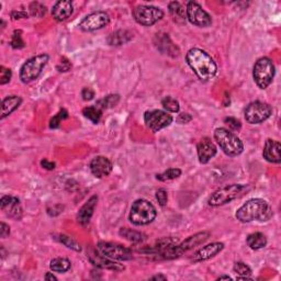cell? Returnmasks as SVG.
<instances>
[{
  "instance_id": "7bdbcfd3",
  "label": "cell",
  "mask_w": 281,
  "mask_h": 281,
  "mask_svg": "<svg viewBox=\"0 0 281 281\" xmlns=\"http://www.w3.org/2000/svg\"><path fill=\"white\" fill-rule=\"evenodd\" d=\"M81 97L82 99L85 101H89V100H93L94 97H95V91L91 89V88H84L81 91Z\"/></svg>"
},
{
  "instance_id": "277c9868",
  "label": "cell",
  "mask_w": 281,
  "mask_h": 281,
  "mask_svg": "<svg viewBox=\"0 0 281 281\" xmlns=\"http://www.w3.org/2000/svg\"><path fill=\"white\" fill-rule=\"evenodd\" d=\"M157 215V211L151 203L145 199H139L133 202L131 207L129 220L134 225L142 226L152 223Z\"/></svg>"
},
{
  "instance_id": "d590c367",
  "label": "cell",
  "mask_w": 281,
  "mask_h": 281,
  "mask_svg": "<svg viewBox=\"0 0 281 281\" xmlns=\"http://www.w3.org/2000/svg\"><path fill=\"white\" fill-rule=\"evenodd\" d=\"M233 270L234 273H236L239 276H243V277H250V275L253 274L249 266L244 264L243 261H237V263H235Z\"/></svg>"
},
{
  "instance_id": "8992f818",
  "label": "cell",
  "mask_w": 281,
  "mask_h": 281,
  "mask_svg": "<svg viewBox=\"0 0 281 281\" xmlns=\"http://www.w3.org/2000/svg\"><path fill=\"white\" fill-rule=\"evenodd\" d=\"M276 74V69L273 61L268 57H261L255 63L253 77L260 89H266L273 82Z\"/></svg>"
},
{
  "instance_id": "52a82bcc",
  "label": "cell",
  "mask_w": 281,
  "mask_h": 281,
  "mask_svg": "<svg viewBox=\"0 0 281 281\" xmlns=\"http://www.w3.org/2000/svg\"><path fill=\"white\" fill-rule=\"evenodd\" d=\"M246 186L241 185V183H233V185H227L212 193V196L209 198V206L211 207H220L224 206L226 203L235 200L242 192L245 190Z\"/></svg>"
},
{
  "instance_id": "f907efd6",
  "label": "cell",
  "mask_w": 281,
  "mask_h": 281,
  "mask_svg": "<svg viewBox=\"0 0 281 281\" xmlns=\"http://www.w3.org/2000/svg\"><path fill=\"white\" fill-rule=\"evenodd\" d=\"M222 279H226V280H231L232 278L230 277V276H220L219 278H217V280H222Z\"/></svg>"
},
{
  "instance_id": "ffe728a7",
  "label": "cell",
  "mask_w": 281,
  "mask_h": 281,
  "mask_svg": "<svg viewBox=\"0 0 281 281\" xmlns=\"http://www.w3.org/2000/svg\"><path fill=\"white\" fill-rule=\"evenodd\" d=\"M97 203H98V197L93 196L80 208L78 213H77V222L80 225H87L90 222L91 217L94 215Z\"/></svg>"
},
{
  "instance_id": "e575fe53",
  "label": "cell",
  "mask_w": 281,
  "mask_h": 281,
  "mask_svg": "<svg viewBox=\"0 0 281 281\" xmlns=\"http://www.w3.org/2000/svg\"><path fill=\"white\" fill-rule=\"evenodd\" d=\"M57 239H59V241L61 242V243L63 245H65L67 248H70V249L76 250V251H80L81 250L80 245L77 243V242L70 236L61 234V235H59V237H57Z\"/></svg>"
},
{
  "instance_id": "4316f807",
  "label": "cell",
  "mask_w": 281,
  "mask_h": 281,
  "mask_svg": "<svg viewBox=\"0 0 281 281\" xmlns=\"http://www.w3.org/2000/svg\"><path fill=\"white\" fill-rule=\"evenodd\" d=\"M119 234L122 237H124L125 240H128L129 242H131V243H134V244H140L146 240V235H145L144 233H140V232L131 230V229H121Z\"/></svg>"
},
{
  "instance_id": "bcb514c9",
  "label": "cell",
  "mask_w": 281,
  "mask_h": 281,
  "mask_svg": "<svg viewBox=\"0 0 281 281\" xmlns=\"http://www.w3.org/2000/svg\"><path fill=\"white\" fill-rule=\"evenodd\" d=\"M191 120H192V117H191V114H189V113H181V114H179V117L177 118L178 122L181 124L189 123Z\"/></svg>"
},
{
  "instance_id": "ac0fdd59",
  "label": "cell",
  "mask_w": 281,
  "mask_h": 281,
  "mask_svg": "<svg viewBox=\"0 0 281 281\" xmlns=\"http://www.w3.org/2000/svg\"><path fill=\"white\" fill-rule=\"evenodd\" d=\"M197 153L201 164H208L217 153L216 146L209 138L202 139L197 145Z\"/></svg>"
},
{
  "instance_id": "3957f363",
  "label": "cell",
  "mask_w": 281,
  "mask_h": 281,
  "mask_svg": "<svg viewBox=\"0 0 281 281\" xmlns=\"http://www.w3.org/2000/svg\"><path fill=\"white\" fill-rule=\"evenodd\" d=\"M214 139L221 149L230 157H236L243 153L244 144L236 134L225 128H217L214 131Z\"/></svg>"
},
{
  "instance_id": "b9f144b4",
  "label": "cell",
  "mask_w": 281,
  "mask_h": 281,
  "mask_svg": "<svg viewBox=\"0 0 281 281\" xmlns=\"http://www.w3.org/2000/svg\"><path fill=\"white\" fill-rule=\"evenodd\" d=\"M70 67H71V64H70V62L69 60H66V59H63L61 61V63L59 65H57V70L61 71V72H66V71H69L70 70Z\"/></svg>"
},
{
  "instance_id": "60d3db41",
  "label": "cell",
  "mask_w": 281,
  "mask_h": 281,
  "mask_svg": "<svg viewBox=\"0 0 281 281\" xmlns=\"http://www.w3.org/2000/svg\"><path fill=\"white\" fill-rule=\"evenodd\" d=\"M224 122H225L227 125H229L230 129L234 130V131H240L241 128H242L241 121L235 119V118H232V117L225 118V119H224Z\"/></svg>"
},
{
  "instance_id": "836d02e7",
  "label": "cell",
  "mask_w": 281,
  "mask_h": 281,
  "mask_svg": "<svg viewBox=\"0 0 281 281\" xmlns=\"http://www.w3.org/2000/svg\"><path fill=\"white\" fill-rule=\"evenodd\" d=\"M29 10H30V14L32 17L36 18H42L43 16H45L46 13V7L44 4L37 1H33L30 3V7H29Z\"/></svg>"
},
{
  "instance_id": "5b68a950",
  "label": "cell",
  "mask_w": 281,
  "mask_h": 281,
  "mask_svg": "<svg viewBox=\"0 0 281 281\" xmlns=\"http://www.w3.org/2000/svg\"><path fill=\"white\" fill-rule=\"evenodd\" d=\"M48 60H50V56L44 53V54L33 56L24 63L20 70V74H19L23 84H29V82L37 79V77L41 75L48 63Z\"/></svg>"
},
{
  "instance_id": "9a60e30c",
  "label": "cell",
  "mask_w": 281,
  "mask_h": 281,
  "mask_svg": "<svg viewBox=\"0 0 281 281\" xmlns=\"http://www.w3.org/2000/svg\"><path fill=\"white\" fill-rule=\"evenodd\" d=\"M0 208L3 211L4 214L13 220H21L23 210L21 207L20 200L16 197L11 196H3L0 200Z\"/></svg>"
},
{
  "instance_id": "44dd1931",
  "label": "cell",
  "mask_w": 281,
  "mask_h": 281,
  "mask_svg": "<svg viewBox=\"0 0 281 281\" xmlns=\"http://www.w3.org/2000/svg\"><path fill=\"white\" fill-rule=\"evenodd\" d=\"M74 11V7L70 1H57L52 9V16L56 21L62 22L69 19Z\"/></svg>"
},
{
  "instance_id": "83f0119b",
  "label": "cell",
  "mask_w": 281,
  "mask_h": 281,
  "mask_svg": "<svg viewBox=\"0 0 281 281\" xmlns=\"http://www.w3.org/2000/svg\"><path fill=\"white\" fill-rule=\"evenodd\" d=\"M164 36H158L157 35V38H158V43H157V47L161 50L163 53L166 52V47H167V54L169 55H173V56H178L179 54V51H178V48L177 46H175L172 43V41L169 40V37L166 35H163Z\"/></svg>"
},
{
  "instance_id": "f35d334b",
  "label": "cell",
  "mask_w": 281,
  "mask_h": 281,
  "mask_svg": "<svg viewBox=\"0 0 281 281\" xmlns=\"http://www.w3.org/2000/svg\"><path fill=\"white\" fill-rule=\"evenodd\" d=\"M12 71L10 69H6L4 66L0 67V84L6 85L11 80Z\"/></svg>"
},
{
  "instance_id": "681fc988",
  "label": "cell",
  "mask_w": 281,
  "mask_h": 281,
  "mask_svg": "<svg viewBox=\"0 0 281 281\" xmlns=\"http://www.w3.org/2000/svg\"><path fill=\"white\" fill-rule=\"evenodd\" d=\"M45 279H46V280H52V281H53V280H55V281L57 280V278L55 277V276L52 275L51 273H47V274L45 275Z\"/></svg>"
},
{
  "instance_id": "d6a6232c",
  "label": "cell",
  "mask_w": 281,
  "mask_h": 281,
  "mask_svg": "<svg viewBox=\"0 0 281 281\" xmlns=\"http://www.w3.org/2000/svg\"><path fill=\"white\" fill-rule=\"evenodd\" d=\"M162 105L164 106L165 110L173 113H177L179 112V110H180V105H179L178 100L173 98V97H165L162 100Z\"/></svg>"
},
{
  "instance_id": "f1b7e54d",
  "label": "cell",
  "mask_w": 281,
  "mask_h": 281,
  "mask_svg": "<svg viewBox=\"0 0 281 281\" xmlns=\"http://www.w3.org/2000/svg\"><path fill=\"white\" fill-rule=\"evenodd\" d=\"M71 263L70 259L64 258V257H57L51 260L50 263V268L54 271V273H60L64 274L66 271H69L70 269Z\"/></svg>"
},
{
  "instance_id": "1f68e13d",
  "label": "cell",
  "mask_w": 281,
  "mask_h": 281,
  "mask_svg": "<svg viewBox=\"0 0 281 281\" xmlns=\"http://www.w3.org/2000/svg\"><path fill=\"white\" fill-rule=\"evenodd\" d=\"M181 176V171L179 168H169L162 174H158L156 179L159 181H169Z\"/></svg>"
},
{
  "instance_id": "ba28073f",
  "label": "cell",
  "mask_w": 281,
  "mask_h": 281,
  "mask_svg": "<svg viewBox=\"0 0 281 281\" xmlns=\"http://www.w3.org/2000/svg\"><path fill=\"white\" fill-rule=\"evenodd\" d=\"M273 114L271 105L263 101H254L246 106L244 111L245 120L250 124H260Z\"/></svg>"
},
{
  "instance_id": "cb8c5ba5",
  "label": "cell",
  "mask_w": 281,
  "mask_h": 281,
  "mask_svg": "<svg viewBox=\"0 0 281 281\" xmlns=\"http://www.w3.org/2000/svg\"><path fill=\"white\" fill-rule=\"evenodd\" d=\"M133 35L128 30H118L111 35L106 38V42H108L109 45L112 46H120L123 45L125 43L130 42L132 40Z\"/></svg>"
},
{
  "instance_id": "8d00e7d4",
  "label": "cell",
  "mask_w": 281,
  "mask_h": 281,
  "mask_svg": "<svg viewBox=\"0 0 281 281\" xmlns=\"http://www.w3.org/2000/svg\"><path fill=\"white\" fill-rule=\"evenodd\" d=\"M69 118V112L65 109L60 110V112L52 118L50 121V128L51 129H57L60 127V124L63 120H65Z\"/></svg>"
},
{
  "instance_id": "c3c4849f",
  "label": "cell",
  "mask_w": 281,
  "mask_h": 281,
  "mask_svg": "<svg viewBox=\"0 0 281 281\" xmlns=\"http://www.w3.org/2000/svg\"><path fill=\"white\" fill-rule=\"evenodd\" d=\"M149 280H167V277L166 276H164V275H156V276H153L152 278H149Z\"/></svg>"
},
{
  "instance_id": "f6af8a7d",
  "label": "cell",
  "mask_w": 281,
  "mask_h": 281,
  "mask_svg": "<svg viewBox=\"0 0 281 281\" xmlns=\"http://www.w3.org/2000/svg\"><path fill=\"white\" fill-rule=\"evenodd\" d=\"M11 18L13 20H19V19H28L29 14L26 11H18V10H13L10 13Z\"/></svg>"
},
{
  "instance_id": "9c48e42d",
  "label": "cell",
  "mask_w": 281,
  "mask_h": 281,
  "mask_svg": "<svg viewBox=\"0 0 281 281\" xmlns=\"http://www.w3.org/2000/svg\"><path fill=\"white\" fill-rule=\"evenodd\" d=\"M133 17L140 26L151 27L153 24L162 20L164 11L161 8L155 6H147V4H140L133 11Z\"/></svg>"
},
{
  "instance_id": "4dcf8cb0",
  "label": "cell",
  "mask_w": 281,
  "mask_h": 281,
  "mask_svg": "<svg viewBox=\"0 0 281 281\" xmlns=\"http://www.w3.org/2000/svg\"><path fill=\"white\" fill-rule=\"evenodd\" d=\"M120 101L119 95H109L105 97V98L100 99L97 103V106H99L100 109H110L117 105Z\"/></svg>"
},
{
  "instance_id": "5bb4252c",
  "label": "cell",
  "mask_w": 281,
  "mask_h": 281,
  "mask_svg": "<svg viewBox=\"0 0 281 281\" xmlns=\"http://www.w3.org/2000/svg\"><path fill=\"white\" fill-rule=\"evenodd\" d=\"M87 257H88L91 264L101 269H108L113 271H122L125 269L124 265L115 263L113 259L106 257L104 254H101L99 250L96 251L95 249L90 248L88 253H87Z\"/></svg>"
},
{
  "instance_id": "ab89813d",
  "label": "cell",
  "mask_w": 281,
  "mask_h": 281,
  "mask_svg": "<svg viewBox=\"0 0 281 281\" xmlns=\"http://www.w3.org/2000/svg\"><path fill=\"white\" fill-rule=\"evenodd\" d=\"M156 200L158 201V205L161 207H165L167 205V201H168V193L167 190L164 188L158 189L156 191Z\"/></svg>"
},
{
  "instance_id": "74e56055",
  "label": "cell",
  "mask_w": 281,
  "mask_h": 281,
  "mask_svg": "<svg viewBox=\"0 0 281 281\" xmlns=\"http://www.w3.org/2000/svg\"><path fill=\"white\" fill-rule=\"evenodd\" d=\"M10 45L13 48L24 47V42L22 41V32L20 30H14L13 31L11 41H10Z\"/></svg>"
},
{
  "instance_id": "7c38bea8",
  "label": "cell",
  "mask_w": 281,
  "mask_h": 281,
  "mask_svg": "<svg viewBox=\"0 0 281 281\" xmlns=\"http://www.w3.org/2000/svg\"><path fill=\"white\" fill-rule=\"evenodd\" d=\"M101 254L113 260H130L132 259V250L120 244L109 243V242H99L97 245Z\"/></svg>"
},
{
  "instance_id": "e0dca14e",
  "label": "cell",
  "mask_w": 281,
  "mask_h": 281,
  "mask_svg": "<svg viewBox=\"0 0 281 281\" xmlns=\"http://www.w3.org/2000/svg\"><path fill=\"white\" fill-rule=\"evenodd\" d=\"M224 249V244L220 243V242H215V243H211L205 247H202L199 250H197L195 255L192 256L191 260L193 263H201V261H206L208 259H211L215 257L217 254Z\"/></svg>"
},
{
  "instance_id": "8fae6325",
  "label": "cell",
  "mask_w": 281,
  "mask_h": 281,
  "mask_svg": "<svg viewBox=\"0 0 281 281\" xmlns=\"http://www.w3.org/2000/svg\"><path fill=\"white\" fill-rule=\"evenodd\" d=\"M187 19L193 26L200 28H208L212 24V18L199 3L196 1H189L186 6Z\"/></svg>"
},
{
  "instance_id": "ee69618b",
  "label": "cell",
  "mask_w": 281,
  "mask_h": 281,
  "mask_svg": "<svg viewBox=\"0 0 281 281\" xmlns=\"http://www.w3.org/2000/svg\"><path fill=\"white\" fill-rule=\"evenodd\" d=\"M10 234V227L7 225L4 222L0 223V236L1 239H6V237Z\"/></svg>"
},
{
  "instance_id": "2e32d148",
  "label": "cell",
  "mask_w": 281,
  "mask_h": 281,
  "mask_svg": "<svg viewBox=\"0 0 281 281\" xmlns=\"http://www.w3.org/2000/svg\"><path fill=\"white\" fill-rule=\"evenodd\" d=\"M90 172L97 178H104L109 176L112 172L113 165L109 158L105 156H97L91 159L89 164Z\"/></svg>"
},
{
  "instance_id": "7402d4cb",
  "label": "cell",
  "mask_w": 281,
  "mask_h": 281,
  "mask_svg": "<svg viewBox=\"0 0 281 281\" xmlns=\"http://www.w3.org/2000/svg\"><path fill=\"white\" fill-rule=\"evenodd\" d=\"M209 237H210V232H206V231L200 232V233H197L192 236H189L188 239L183 241L181 244H178L179 248L181 249L182 253H185V251L190 250L192 248H195L196 246L205 243V242L209 239Z\"/></svg>"
},
{
  "instance_id": "d6986e66",
  "label": "cell",
  "mask_w": 281,
  "mask_h": 281,
  "mask_svg": "<svg viewBox=\"0 0 281 281\" xmlns=\"http://www.w3.org/2000/svg\"><path fill=\"white\" fill-rule=\"evenodd\" d=\"M263 156L266 161L274 164H280L281 163V145L276 140L268 139L266 140Z\"/></svg>"
},
{
  "instance_id": "7a4b0ae2",
  "label": "cell",
  "mask_w": 281,
  "mask_h": 281,
  "mask_svg": "<svg viewBox=\"0 0 281 281\" xmlns=\"http://www.w3.org/2000/svg\"><path fill=\"white\" fill-rule=\"evenodd\" d=\"M235 216L242 223L253 221L266 222L273 217V208L266 200L256 198V199H250L244 203L236 211Z\"/></svg>"
},
{
  "instance_id": "f546056e",
  "label": "cell",
  "mask_w": 281,
  "mask_h": 281,
  "mask_svg": "<svg viewBox=\"0 0 281 281\" xmlns=\"http://www.w3.org/2000/svg\"><path fill=\"white\" fill-rule=\"evenodd\" d=\"M82 114H84V117L86 119H88L93 123L97 124L99 123L101 117H103V110H101L99 106L90 105V106H86V108L82 110Z\"/></svg>"
},
{
  "instance_id": "603a6c76",
  "label": "cell",
  "mask_w": 281,
  "mask_h": 281,
  "mask_svg": "<svg viewBox=\"0 0 281 281\" xmlns=\"http://www.w3.org/2000/svg\"><path fill=\"white\" fill-rule=\"evenodd\" d=\"M22 104V98L19 96H8L2 100L1 115L0 119L3 120L9 117L13 111H16Z\"/></svg>"
},
{
  "instance_id": "4fadbf2b",
  "label": "cell",
  "mask_w": 281,
  "mask_h": 281,
  "mask_svg": "<svg viewBox=\"0 0 281 281\" xmlns=\"http://www.w3.org/2000/svg\"><path fill=\"white\" fill-rule=\"evenodd\" d=\"M110 23L109 14L105 11H96L85 17L79 23V28L84 32L100 30Z\"/></svg>"
},
{
  "instance_id": "7dc6e473",
  "label": "cell",
  "mask_w": 281,
  "mask_h": 281,
  "mask_svg": "<svg viewBox=\"0 0 281 281\" xmlns=\"http://www.w3.org/2000/svg\"><path fill=\"white\" fill-rule=\"evenodd\" d=\"M41 166L43 168L47 169V171H53V169H55V163L47 161V159H42V161H41Z\"/></svg>"
},
{
  "instance_id": "30bf717a",
  "label": "cell",
  "mask_w": 281,
  "mask_h": 281,
  "mask_svg": "<svg viewBox=\"0 0 281 281\" xmlns=\"http://www.w3.org/2000/svg\"><path fill=\"white\" fill-rule=\"evenodd\" d=\"M173 120L174 118L171 114L162 110H151L144 113V122L153 133L169 127Z\"/></svg>"
},
{
  "instance_id": "484cf974",
  "label": "cell",
  "mask_w": 281,
  "mask_h": 281,
  "mask_svg": "<svg viewBox=\"0 0 281 281\" xmlns=\"http://www.w3.org/2000/svg\"><path fill=\"white\" fill-rule=\"evenodd\" d=\"M246 243L249 246V248L254 250H258L264 248V247H266V245H267V237H266L263 233L256 232V233H251L247 236Z\"/></svg>"
},
{
  "instance_id": "d4e9b609",
  "label": "cell",
  "mask_w": 281,
  "mask_h": 281,
  "mask_svg": "<svg viewBox=\"0 0 281 281\" xmlns=\"http://www.w3.org/2000/svg\"><path fill=\"white\" fill-rule=\"evenodd\" d=\"M168 10L174 21L179 24L186 23L187 11H186V8L183 7L180 2L172 1L168 4Z\"/></svg>"
},
{
  "instance_id": "6da1fadb",
  "label": "cell",
  "mask_w": 281,
  "mask_h": 281,
  "mask_svg": "<svg viewBox=\"0 0 281 281\" xmlns=\"http://www.w3.org/2000/svg\"><path fill=\"white\" fill-rule=\"evenodd\" d=\"M186 61L198 78L202 81H209L216 75L217 66L214 60L201 48H191L186 55Z\"/></svg>"
}]
</instances>
